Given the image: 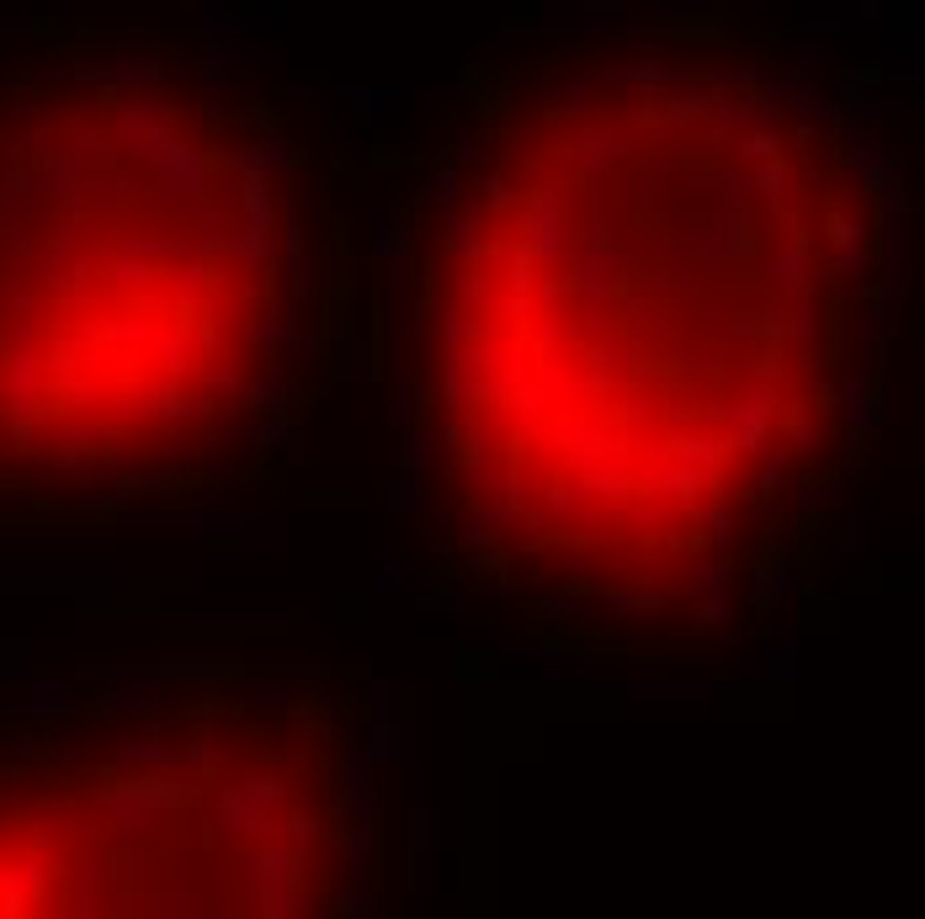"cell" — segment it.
<instances>
[{
  "mask_svg": "<svg viewBox=\"0 0 925 919\" xmlns=\"http://www.w3.org/2000/svg\"><path fill=\"white\" fill-rule=\"evenodd\" d=\"M893 181L862 75L750 22H543L404 155L426 569L686 654L819 569L884 420Z\"/></svg>",
  "mask_w": 925,
  "mask_h": 919,
  "instance_id": "6da1fadb",
  "label": "cell"
},
{
  "mask_svg": "<svg viewBox=\"0 0 925 919\" xmlns=\"http://www.w3.org/2000/svg\"><path fill=\"white\" fill-rule=\"evenodd\" d=\"M335 187L192 33L0 53V494L272 484L330 367Z\"/></svg>",
  "mask_w": 925,
  "mask_h": 919,
  "instance_id": "7a4b0ae2",
  "label": "cell"
}]
</instances>
